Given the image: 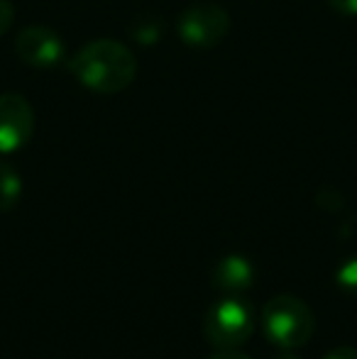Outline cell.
Wrapping results in <instances>:
<instances>
[{"label": "cell", "mask_w": 357, "mask_h": 359, "mask_svg": "<svg viewBox=\"0 0 357 359\" xmlns=\"http://www.w3.org/2000/svg\"><path fill=\"white\" fill-rule=\"evenodd\" d=\"M330 8L338 10L340 15H357V0H330Z\"/></svg>", "instance_id": "obj_11"}, {"label": "cell", "mask_w": 357, "mask_h": 359, "mask_svg": "<svg viewBox=\"0 0 357 359\" xmlns=\"http://www.w3.org/2000/svg\"><path fill=\"white\" fill-rule=\"evenodd\" d=\"M325 359H357V350H353V347H338Z\"/></svg>", "instance_id": "obj_12"}, {"label": "cell", "mask_w": 357, "mask_h": 359, "mask_svg": "<svg viewBox=\"0 0 357 359\" xmlns=\"http://www.w3.org/2000/svg\"><path fill=\"white\" fill-rule=\"evenodd\" d=\"M335 279H338V284L343 286L345 291L357 293V257L350 262H345V264L340 266V271L335 274Z\"/></svg>", "instance_id": "obj_9"}, {"label": "cell", "mask_w": 357, "mask_h": 359, "mask_svg": "<svg viewBox=\"0 0 357 359\" xmlns=\"http://www.w3.org/2000/svg\"><path fill=\"white\" fill-rule=\"evenodd\" d=\"M34 133V113L20 93H0V151L22 149Z\"/></svg>", "instance_id": "obj_5"}, {"label": "cell", "mask_w": 357, "mask_h": 359, "mask_svg": "<svg viewBox=\"0 0 357 359\" xmlns=\"http://www.w3.org/2000/svg\"><path fill=\"white\" fill-rule=\"evenodd\" d=\"M13 18H15V8L10 0H0V37L10 29L13 25Z\"/></svg>", "instance_id": "obj_10"}, {"label": "cell", "mask_w": 357, "mask_h": 359, "mask_svg": "<svg viewBox=\"0 0 357 359\" xmlns=\"http://www.w3.org/2000/svg\"><path fill=\"white\" fill-rule=\"evenodd\" d=\"M255 330V313L245 301L225 298L206 313L203 335L215 350H238Z\"/></svg>", "instance_id": "obj_3"}, {"label": "cell", "mask_w": 357, "mask_h": 359, "mask_svg": "<svg viewBox=\"0 0 357 359\" xmlns=\"http://www.w3.org/2000/svg\"><path fill=\"white\" fill-rule=\"evenodd\" d=\"M179 37L189 47L196 49H210L225 39L230 29V15L220 5L213 3H198L186 8L179 15Z\"/></svg>", "instance_id": "obj_4"}, {"label": "cell", "mask_w": 357, "mask_h": 359, "mask_svg": "<svg viewBox=\"0 0 357 359\" xmlns=\"http://www.w3.org/2000/svg\"><path fill=\"white\" fill-rule=\"evenodd\" d=\"M69 69L88 90L110 95L125 90L135 81L137 59L115 39H93L79 49L76 57L69 62Z\"/></svg>", "instance_id": "obj_1"}, {"label": "cell", "mask_w": 357, "mask_h": 359, "mask_svg": "<svg viewBox=\"0 0 357 359\" xmlns=\"http://www.w3.org/2000/svg\"><path fill=\"white\" fill-rule=\"evenodd\" d=\"M210 359H250V357L243 355V352H238V350H220L218 355H213Z\"/></svg>", "instance_id": "obj_13"}, {"label": "cell", "mask_w": 357, "mask_h": 359, "mask_svg": "<svg viewBox=\"0 0 357 359\" xmlns=\"http://www.w3.org/2000/svg\"><path fill=\"white\" fill-rule=\"evenodd\" d=\"M22 196V179L10 164L0 161V213H8Z\"/></svg>", "instance_id": "obj_8"}, {"label": "cell", "mask_w": 357, "mask_h": 359, "mask_svg": "<svg viewBox=\"0 0 357 359\" xmlns=\"http://www.w3.org/2000/svg\"><path fill=\"white\" fill-rule=\"evenodd\" d=\"M252 281H255V269L245 257L230 255L225 259H220L213 269V284L215 288H220L225 293L248 291Z\"/></svg>", "instance_id": "obj_7"}, {"label": "cell", "mask_w": 357, "mask_h": 359, "mask_svg": "<svg viewBox=\"0 0 357 359\" xmlns=\"http://www.w3.org/2000/svg\"><path fill=\"white\" fill-rule=\"evenodd\" d=\"M262 327L267 337L279 347H301L316 330L311 308L296 296H274L262 308Z\"/></svg>", "instance_id": "obj_2"}, {"label": "cell", "mask_w": 357, "mask_h": 359, "mask_svg": "<svg viewBox=\"0 0 357 359\" xmlns=\"http://www.w3.org/2000/svg\"><path fill=\"white\" fill-rule=\"evenodd\" d=\"M15 52L27 67L52 69L64 59V42L54 29L44 25H29L15 39Z\"/></svg>", "instance_id": "obj_6"}]
</instances>
